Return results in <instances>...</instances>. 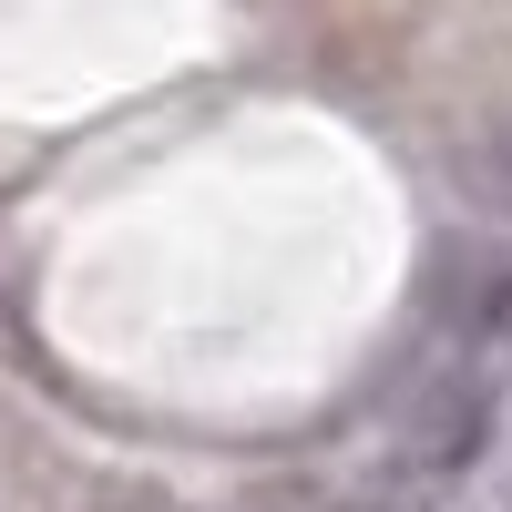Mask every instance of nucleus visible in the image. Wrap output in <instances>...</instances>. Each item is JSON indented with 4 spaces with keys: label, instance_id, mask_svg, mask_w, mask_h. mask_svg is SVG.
<instances>
[{
    "label": "nucleus",
    "instance_id": "1",
    "mask_svg": "<svg viewBox=\"0 0 512 512\" xmlns=\"http://www.w3.org/2000/svg\"><path fill=\"white\" fill-rule=\"evenodd\" d=\"M492 195L512 205V134H502V164H492Z\"/></svg>",
    "mask_w": 512,
    "mask_h": 512
}]
</instances>
